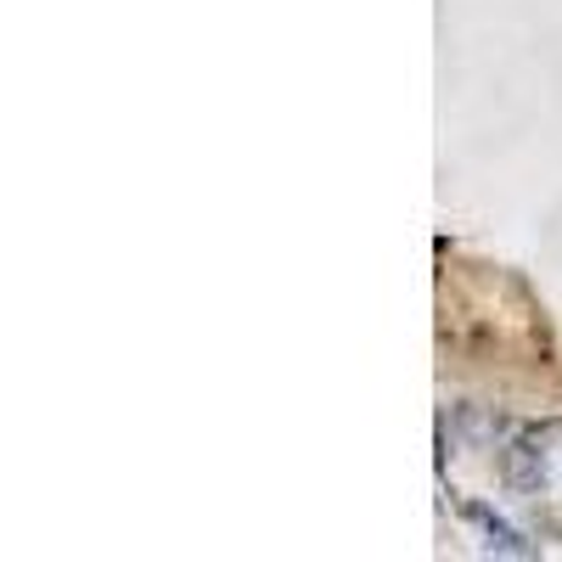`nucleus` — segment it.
<instances>
[{
  "instance_id": "obj_2",
  "label": "nucleus",
  "mask_w": 562,
  "mask_h": 562,
  "mask_svg": "<svg viewBox=\"0 0 562 562\" xmlns=\"http://www.w3.org/2000/svg\"><path fill=\"white\" fill-rule=\"evenodd\" d=\"M467 512V524H479V535H484V551H495V557H535V546L512 529L506 518H495V512L484 506V501H467L461 506Z\"/></svg>"
},
{
  "instance_id": "obj_1",
  "label": "nucleus",
  "mask_w": 562,
  "mask_h": 562,
  "mask_svg": "<svg viewBox=\"0 0 562 562\" xmlns=\"http://www.w3.org/2000/svg\"><path fill=\"white\" fill-rule=\"evenodd\" d=\"M506 479H512V490H524V495H546L551 461H546V445H540L535 434H524L518 445L506 450Z\"/></svg>"
}]
</instances>
